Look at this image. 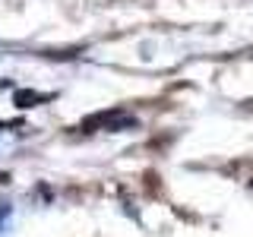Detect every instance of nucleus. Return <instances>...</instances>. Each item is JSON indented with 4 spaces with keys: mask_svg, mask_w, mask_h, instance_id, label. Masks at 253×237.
Wrapping results in <instances>:
<instances>
[{
    "mask_svg": "<svg viewBox=\"0 0 253 237\" xmlns=\"http://www.w3.org/2000/svg\"><path fill=\"white\" fill-rule=\"evenodd\" d=\"M54 92H35V89H19L13 95V101L19 108H32V105H44V101H51Z\"/></svg>",
    "mask_w": 253,
    "mask_h": 237,
    "instance_id": "nucleus-2",
    "label": "nucleus"
},
{
    "mask_svg": "<svg viewBox=\"0 0 253 237\" xmlns=\"http://www.w3.org/2000/svg\"><path fill=\"white\" fill-rule=\"evenodd\" d=\"M83 126H89V130H130V126H136V117L126 111H101L95 117H85Z\"/></svg>",
    "mask_w": 253,
    "mask_h": 237,
    "instance_id": "nucleus-1",
    "label": "nucleus"
}]
</instances>
